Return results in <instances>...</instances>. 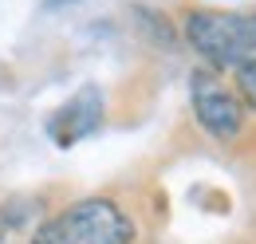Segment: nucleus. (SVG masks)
Instances as JSON below:
<instances>
[{
	"label": "nucleus",
	"mask_w": 256,
	"mask_h": 244,
	"mask_svg": "<svg viewBox=\"0 0 256 244\" xmlns=\"http://www.w3.org/2000/svg\"><path fill=\"white\" fill-rule=\"evenodd\" d=\"M190 98H193V118H197V126H201L209 138H217V142L240 138L244 110H248V106L240 102V94L232 91V87H224L221 79H217L213 67H197V71H193Z\"/></svg>",
	"instance_id": "obj_3"
},
{
	"label": "nucleus",
	"mask_w": 256,
	"mask_h": 244,
	"mask_svg": "<svg viewBox=\"0 0 256 244\" xmlns=\"http://www.w3.org/2000/svg\"><path fill=\"white\" fill-rule=\"evenodd\" d=\"M232 79H236V94H240V102H244L248 110H256V60L244 63V67H236Z\"/></svg>",
	"instance_id": "obj_5"
},
{
	"label": "nucleus",
	"mask_w": 256,
	"mask_h": 244,
	"mask_svg": "<svg viewBox=\"0 0 256 244\" xmlns=\"http://www.w3.org/2000/svg\"><path fill=\"white\" fill-rule=\"evenodd\" d=\"M182 40L213 71H236L256 60V12L190 8L182 16Z\"/></svg>",
	"instance_id": "obj_1"
},
{
	"label": "nucleus",
	"mask_w": 256,
	"mask_h": 244,
	"mask_svg": "<svg viewBox=\"0 0 256 244\" xmlns=\"http://www.w3.org/2000/svg\"><path fill=\"white\" fill-rule=\"evenodd\" d=\"M98 122H102V94H98V87H83L75 98H67L52 114L48 130L60 146H71V142L87 138L91 130H98Z\"/></svg>",
	"instance_id": "obj_4"
},
{
	"label": "nucleus",
	"mask_w": 256,
	"mask_h": 244,
	"mask_svg": "<svg viewBox=\"0 0 256 244\" xmlns=\"http://www.w3.org/2000/svg\"><path fill=\"white\" fill-rule=\"evenodd\" d=\"M130 240H134V220L110 197L71 201L64 213L44 220L32 236V244H130Z\"/></svg>",
	"instance_id": "obj_2"
},
{
	"label": "nucleus",
	"mask_w": 256,
	"mask_h": 244,
	"mask_svg": "<svg viewBox=\"0 0 256 244\" xmlns=\"http://www.w3.org/2000/svg\"><path fill=\"white\" fill-rule=\"evenodd\" d=\"M48 8H64V4H75V0H44Z\"/></svg>",
	"instance_id": "obj_6"
}]
</instances>
